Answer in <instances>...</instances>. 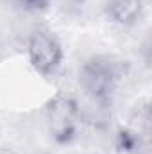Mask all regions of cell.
Returning a JSON list of instances; mask_svg holds the SVG:
<instances>
[{"mask_svg": "<svg viewBox=\"0 0 152 154\" xmlns=\"http://www.w3.org/2000/svg\"><path fill=\"white\" fill-rule=\"evenodd\" d=\"M31 65L41 75H54L63 65V47L50 31H34L27 43Z\"/></svg>", "mask_w": 152, "mask_h": 154, "instance_id": "obj_1", "label": "cell"}, {"mask_svg": "<svg viewBox=\"0 0 152 154\" xmlns=\"http://www.w3.org/2000/svg\"><path fill=\"white\" fill-rule=\"evenodd\" d=\"M118 77V68L111 59L93 57L81 70V86L93 99L104 100L114 91Z\"/></svg>", "mask_w": 152, "mask_h": 154, "instance_id": "obj_2", "label": "cell"}, {"mask_svg": "<svg viewBox=\"0 0 152 154\" xmlns=\"http://www.w3.org/2000/svg\"><path fill=\"white\" fill-rule=\"evenodd\" d=\"M20 4H23L25 7H31V9H39V7H45L50 0H18Z\"/></svg>", "mask_w": 152, "mask_h": 154, "instance_id": "obj_4", "label": "cell"}, {"mask_svg": "<svg viewBox=\"0 0 152 154\" xmlns=\"http://www.w3.org/2000/svg\"><path fill=\"white\" fill-rule=\"evenodd\" d=\"M143 11V2L141 0H109L108 4V14L111 20L122 25H131L134 23Z\"/></svg>", "mask_w": 152, "mask_h": 154, "instance_id": "obj_3", "label": "cell"}]
</instances>
